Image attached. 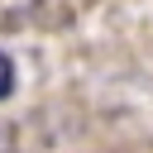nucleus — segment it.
Listing matches in <instances>:
<instances>
[{"instance_id":"1","label":"nucleus","mask_w":153,"mask_h":153,"mask_svg":"<svg viewBox=\"0 0 153 153\" xmlns=\"http://www.w3.org/2000/svg\"><path fill=\"white\" fill-rule=\"evenodd\" d=\"M14 91V57L10 53H0V100Z\"/></svg>"}]
</instances>
